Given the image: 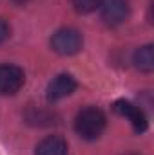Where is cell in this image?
<instances>
[{
	"label": "cell",
	"mask_w": 154,
	"mask_h": 155,
	"mask_svg": "<svg viewBox=\"0 0 154 155\" xmlns=\"http://www.w3.org/2000/svg\"><path fill=\"white\" fill-rule=\"evenodd\" d=\"M107 126L105 114L96 107H85L75 117V132L85 141H96Z\"/></svg>",
	"instance_id": "cell-1"
},
{
	"label": "cell",
	"mask_w": 154,
	"mask_h": 155,
	"mask_svg": "<svg viewBox=\"0 0 154 155\" xmlns=\"http://www.w3.org/2000/svg\"><path fill=\"white\" fill-rule=\"evenodd\" d=\"M83 38L80 35V31L73 27H64L58 29L53 36H51V49L60 54V56H73L82 51Z\"/></svg>",
	"instance_id": "cell-2"
},
{
	"label": "cell",
	"mask_w": 154,
	"mask_h": 155,
	"mask_svg": "<svg viewBox=\"0 0 154 155\" xmlns=\"http://www.w3.org/2000/svg\"><path fill=\"white\" fill-rule=\"evenodd\" d=\"M26 81V74L18 65L13 63H2L0 65V94L2 96H13L16 94Z\"/></svg>",
	"instance_id": "cell-3"
},
{
	"label": "cell",
	"mask_w": 154,
	"mask_h": 155,
	"mask_svg": "<svg viewBox=\"0 0 154 155\" xmlns=\"http://www.w3.org/2000/svg\"><path fill=\"white\" fill-rule=\"evenodd\" d=\"M98 9H100L102 20L109 27L121 25L129 18V11H131L129 0H102Z\"/></svg>",
	"instance_id": "cell-4"
},
{
	"label": "cell",
	"mask_w": 154,
	"mask_h": 155,
	"mask_svg": "<svg viewBox=\"0 0 154 155\" xmlns=\"http://www.w3.org/2000/svg\"><path fill=\"white\" fill-rule=\"evenodd\" d=\"M113 108H114V112L118 116L125 117V119L131 123V126H132L134 132L143 134V132L147 130L149 119L145 116V112H143L140 107H136L134 103H131V101H127V99H118L114 105H113Z\"/></svg>",
	"instance_id": "cell-5"
},
{
	"label": "cell",
	"mask_w": 154,
	"mask_h": 155,
	"mask_svg": "<svg viewBox=\"0 0 154 155\" xmlns=\"http://www.w3.org/2000/svg\"><path fill=\"white\" fill-rule=\"evenodd\" d=\"M78 83L76 79L71 74H58L56 78H53V81H49L47 88H45V97L47 101H60L67 96H71L76 90Z\"/></svg>",
	"instance_id": "cell-6"
},
{
	"label": "cell",
	"mask_w": 154,
	"mask_h": 155,
	"mask_svg": "<svg viewBox=\"0 0 154 155\" xmlns=\"http://www.w3.org/2000/svg\"><path fill=\"white\" fill-rule=\"evenodd\" d=\"M67 143L60 135H49L40 141L35 148V155H67Z\"/></svg>",
	"instance_id": "cell-7"
},
{
	"label": "cell",
	"mask_w": 154,
	"mask_h": 155,
	"mask_svg": "<svg viewBox=\"0 0 154 155\" xmlns=\"http://www.w3.org/2000/svg\"><path fill=\"white\" fill-rule=\"evenodd\" d=\"M132 63L142 72H152L154 71V49L152 45H143L134 51Z\"/></svg>",
	"instance_id": "cell-8"
},
{
	"label": "cell",
	"mask_w": 154,
	"mask_h": 155,
	"mask_svg": "<svg viewBox=\"0 0 154 155\" xmlns=\"http://www.w3.org/2000/svg\"><path fill=\"white\" fill-rule=\"evenodd\" d=\"M100 2L102 0H71L75 11L80 15H89V13L96 11L100 7Z\"/></svg>",
	"instance_id": "cell-9"
},
{
	"label": "cell",
	"mask_w": 154,
	"mask_h": 155,
	"mask_svg": "<svg viewBox=\"0 0 154 155\" xmlns=\"http://www.w3.org/2000/svg\"><path fill=\"white\" fill-rule=\"evenodd\" d=\"M9 35H11V29H9V24L4 20V18H0V45L5 41V40L9 38Z\"/></svg>",
	"instance_id": "cell-10"
},
{
	"label": "cell",
	"mask_w": 154,
	"mask_h": 155,
	"mask_svg": "<svg viewBox=\"0 0 154 155\" xmlns=\"http://www.w3.org/2000/svg\"><path fill=\"white\" fill-rule=\"evenodd\" d=\"M13 4H16V5H24V4H27L29 0H11Z\"/></svg>",
	"instance_id": "cell-11"
},
{
	"label": "cell",
	"mask_w": 154,
	"mask_h": 155,
	"mask_svg": "<svg viewBox=\"0 0 154 155\" xmlns=\"http://www.w3.org/2000/svg\"><path fill=\"white\" fill-rule=\"evenodd\" d=\"M123 155H136V153H123Z\"/></svg>",
	"instance_id": "cell-12"
}]
</instances>
